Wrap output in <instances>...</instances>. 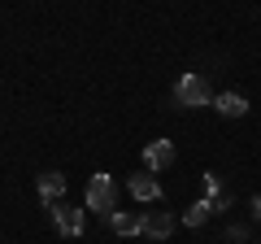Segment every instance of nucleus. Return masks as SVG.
<instances>
[{"label": "nucleus", "mask_w": 261, "mask_h": 244, "mask_svg": "<svg viewBox=\"0 0 261 244\" xmlns=\"http://www.w3.org/2000/svg\"><path fill=\"white\" fill-rule=\"evenodd\" d=\"M35 192H39V201H44V205H61V197H65V175L44 170V175L35 179Z\"/></svg>", "instance_id": "6"}, {"label": "nucleus", "mask_w": 261, "mask_h": 244, "mask_svg": "<svg viewBox=\"0 0 261 244\" xmlns=\"http://www.w3.org/2000/svg\"><path fill=\"white\" fill-rule=\"evenodd\" d=\"M214 109L222 113V118H244V113H248V101H244L240 92H222V96L214 101Z\"/></svg>", "instance_id": "9"}, {"label": "nucleus", "mask_w": 261, "mask_h": 244, "mask_svg": "<svg viewBox=\"0 0 261 244\" xmlns=\"http://www.w3.org/2000/svg\"><path fill=\"white\" fill-rule=\"evenodd\" d=\"M87 209H96V214H113L118 209V183H113V175H105V170H96L92 179H87V192H83Z\"/></svg>", "instance_id": "1"}, {"label": "nucleus", "mask_w": 261, "mask_h": 244, "mask_svg": "<svg viewBox=\"0 0 261 244\" xmlns=\"http://www.w3.org/2000/svg\"><path fill=\"white\" fill-rule=\"evenodd\" d=\"M209 214H214V205H209V197H205V201H196V205L183 209V227H205Z\"/></svg>", "instance_id": "10"}, {"label": "nucleus", "mask_w": 261, "mask_h": 244, "mask_svg": "<svg viewBox=\"0 0 261 244\" xmlns=\"http://www.w3.org/2000/svg\"><path fill=\"white\" fill-rule=\"evenodd\" d=\"M144 166H148V175L170 170V166H174V144H170V140H148V144H144Z\"/></svg>", "instance_id": "4"}, {"label": "nucleus", "mask_w": 261, "mask_h": 244, "mask_svg": "<svg viewBox=\"0 0 261 244\" xmlns=\"http://www.w3.org/2000/svg\"><path fill=\"white\" fill-rule=\"evenodd\" d=\"M53 223H57V231L61 235H83V227H87V214L79 205H53Z\"/></svg>", "instance_id": "3"}, {"label": "nucleus", "mask_w": 261, "mask_h": 244, "mask_svg": "<svg viewBox=\"0 0 261 244\" xmlns=\"http://www.w3.org/2000/svg\"><path fill=\"white\" fill-rule=\"evenodd\" d=\"M130 197L135 201H144V205H152V201H161V183H157V175H130Z\"/></svg>", "instance_id": "8"}, {"label": "nucleus", "mask_w": 261, "mask_h": 244, "mask_svg": "<svg viewBox=\"0 0 261 244\" xmlns=\"http://www.w3.org/2000/svg\"><path fill=\"white\" fill-rule=\"evenodd\" d=\"M174 101L183 109H205V105H214V87H209L205 75H183L174 83Z\"/></svg>", "instance_id": "2"}, {"label": "nucleus", "mask_w": 261, "mask_h": 244, "mask_svg": "<svg viewBox=\"0 0 261 244\" xmlns=\"http://www.w3.org/2000/svg\"><path fill=\"white\" fill-rule=\"evenodd\" d=\"M174 227H178V223H174V214H166V209H148V214H144V231H140V235H148V240L166 244Z\"/></svg>", "instance_id": "5"}, {"label": "nucleus", "mask_w": 261, "mask_h": 244, "mask_svg": "<svg viewBox=\"0 0 261 244\" xmlns=\"http://www.w3.org/2000/svg\"><path fill=\"white\" fill-rule=\"evenodd\" d=\"M105 227L118 235H140L144 231V214H130V209H113V214H105Z\"/></svg>", "instance_id": "7"}]
</instances>
